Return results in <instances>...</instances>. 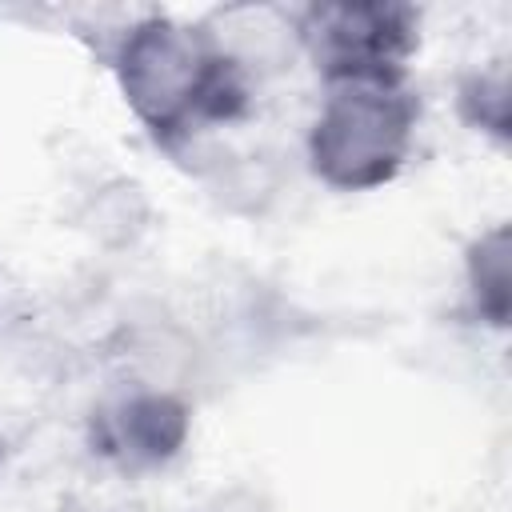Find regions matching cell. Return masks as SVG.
<instances>
[{
  "label": "cell",
  "mask_w": 512,
  "mask_h": 512,
  "mask_svg": "<svg viewBox=\"0 0 512 512\" xmlns=\"http://www.w3.org/2000/svg\"><path fill=\"white\" fill-rule=\"evenodd\" d=\"M108 64L132 120L172 156L252 112L256 84L216 48L200 20L148 12L112 40Z\"/></svg>",
  "instance_id": "cell-1"
},
{
  "label": "cell",
  "mask_w": 512,
  "mask_h": 512,
  "mask_svg": "<svg viewBox=\"0 0 512 512\" xmlns=\"http://www.w3.org/2000/svg\"><path fill=\"white\" fill-rule=\"evenodd\" d=\"M304 132L308 172L332 192H376L392 184L416 148L420 92L408 76L320 84Z\"/></svg>",
  "instance_id": "cell-2"
},
{
  "label": "cell",
  "mask_w": 512,
  "mask_h": 512,
  "mask_svg": "<svg viewBox=\"0 0 512 512\" xmlns=\"http://www.w3.org/2000/svg\"><path fill=\"white\" fill-rule=\"evenodd\" d=\"M292 16L296 48L320 84L408 76L420 48V8L404 0H316Z\"/></svg>",
  "instance_id": "cell-3"
},
{
  "label": "cell",
  "mask_w": 512,
  "mask_h": 512,
  "mask_svg": "<svg viewBox=\"0 0 512 512\" xmlns=\"http://www.w3.org/2000/svg\"><path fill=\"white\" fill-rule=\"evenodd\" d=\"M192 436L188 400L156 380H128L96 400L88 416V448L120 472L168 468Z\"/></svg>",
  "instance_id": "cell-4"
},
{
  "label": "cell",
  "mask_w": 512,
  "mask_h": 512,
  "mask_svg": "<svg viewBox=\"0 0 512 512\" xmlns=\"http://www.w3.org/2000/svg\"><path fill=\"white\" fill-rule=\"evenodd\" d=\"M208 36L216 48L252 80L260 84L268 72L284 68L296 48V16L292 8H272V4H224L212 8L204 20Z\"/></svg>",
  "instance_id": "cell-5"
},
{
  "label": "cell",
  "mask_w": 512,
  "mask_h": 512,
  "mask_svg": "<svg viewBox=\"0 0 512 512\" xmlns=\"http://www.w3.org/2000/svg\"><path fill=\"white\" fill-rule=\"evenodd\" d=\"M464 304L472 320H480L492 332H504L512 324V228L508 220H496L480 228L464 244Z\"/></svg>",
  "instance_id": "cell-6"
},
{
  "label": "cell",
  "mask_w": 512,
  "mask_h": 512,
  "mask_svg": "<svg viewBox=\"0 0 512 512\" xmlns=\"http://www.w3.org/2000/svg\"><path fill=\"white\" fill-rule=\"evenodd\" d=\"M456 112L472 132L488 136L496 148H508V140H512V72H508V56L484 60V64L468 68L456 80Z\"/></svg>",
  "instance_id": "cell-7"
}]
</instances>
